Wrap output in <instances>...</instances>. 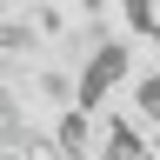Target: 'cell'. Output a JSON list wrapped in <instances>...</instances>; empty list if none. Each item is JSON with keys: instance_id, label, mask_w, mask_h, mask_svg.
Masks as SVG:
<instances>
[{"instance_id": "obj_1", "label": "cell", "mask_w": 160, "mask_h": 160, "mask_svg": "<svg viewBox=\"0 0 160 160\" xmlns=\"http://www.w3.org/2000/svg\"><path fill=\"white\" fill-rule=\"evenodd\" d=\"M120 13H127V33L160 47V0H120Z\"/></svg>"}]
</instances>
